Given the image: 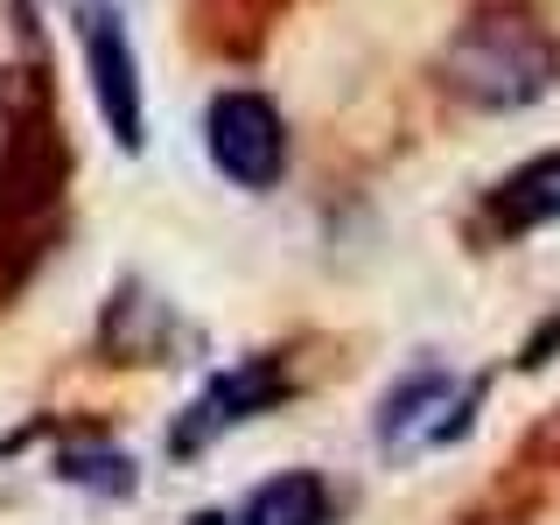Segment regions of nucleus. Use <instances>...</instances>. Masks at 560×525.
Segmentation results:
<instances>
[{
    "mask_svg": "<svg viewBox=\"0 0 560 525\" xmlns=\"http://www.w3.org/2000/svg\"><path fill=\"white\" fill-rule=\"evenodd\" d=\"M434 78H442L448 98L477 105V113H525L560 84V43L533 8L490 0L442 43Z\"/></svg>",
    "mask_w": 560,
    "mask_h": 525,
    "instance_id": "obj_1",
    "label": "nucleus"
},
{
    "mask_svg": "<svg viewBox=\"0 0 560 525\" xmlns=\"http://www.w3.org/2000/svg\"><path fill=\"white\" fill-rule=\"evenodd\" d=\"M477 399H483V378H463V372H448V364L420 358L378 393L372 442L393 455V463H420V455L463 442L469 420H477Z\"/></svg>",
    "mask_w": 560,
    "mask_h": 525,
    "instance_id": "obj_2",
    "label": "nucleus"
},
{
    "mask_svg": "<svg viewBox=\"0 0 560 525\" xmlns=\"http://www.w3.org/2000/svg\"><path fill=\"white\" fill-rule=\"evenodd\" d=\"M203 148L210 168L238 189H273L288 168V127H280L273 98L259 92H218L203 113Z\"/></svg>",
    "mask_w": 560,
    "mask_h": 525,
    "instance_id": "obj_3",
    "label": "nucleus"
},
{
    "mask_svg": "<svg viewBox=\"0 0 560 525\" xmlns=\"http://www.w3.org/2000/svg\"><path fill=\"white\" fill-rule=\"evenodd\" d=\"M78 43L84 63H92V98L105 113V127L127 154L148 148V98H140V63H133V35L113 8L98 0H78Z\"/></svg>",
    "mask_w": 560,
    "mask_h": 525,
    "instance_id": "obj_4",
    "label": "nucleus"
},
{
    "mask_svg": "<svg viewBox=\"0 0 560 525\" xmlns=\"http://www.w3.org/2000/svg\"><path fill=\"white\" fill-rule=\"evenodd\" d=\"M280 399H288V364L280 358H238L232 372H218L189 399V413L175 420V434H168V455H203L218 434L245 428L253 413L280 407Z\"/></svg>",
    "mask_w": 560,
    "mask_h": 525,
    "instance_id": "obj_5",
    "label": "nucleus"
},
{
    "mask_svg": "<svg viewBox=\"0 0 560 525\" xmlns=\"http://www.w3.org/2000/svg\"><path fill=\"white\" fill-rule=\"evenodd\" d=\"M98 343L127 364H175V350H197V329H189L183 315H175V302H162L154 288L119 280V288L105 294Z\"/></svg>",
    "mask_w": 560,
    "mask_h": 525,
    "instance_id": "obj_6",
    "label": "nucleus"
},
{
    "mask_svg": "<svg viewBox=\"0 0 560 525\" xmlns=\"http://www.w3.org/2000/svg\"><path fill=\"white\" fill-rule=\"evenodd\" d=\"M49 98V35L28 0H0V113H43Z\"/></svg>",
    "mask_w": 560,
    "mask_h": 525,
    "instance_id": "obj_7",
    "label": "nucleus"
},
{
    "mask_svg": "<svg viewBox=\"0 0 560 525\" xmlns=\"http://www.w3.org/2000/svg\"><path fill=\"white\" fill-rule=\"evenodd\" d=\"M490 218L504 232H539V224H560V148L533 154L525 168H512L490 197Z\"/></svg>",
    "mask_w": 560,
    "mask_h": 525,
    "instance_id": "obj_8",
    "label": "nucleus"
},
{
    "mask_svg": "<svg viewBox=\"0 0 560 525\" xmlns=\"http://www.w3.org/2000/svg\"><path fill=\"white\" fill-rule=\"evenodd\" d=\"M238 525H329V483L315 469H280L245 498Z\"/></svg>",
    "mask_w": 560,
    "mask_h": 525,
    "instance_id": "obj_9",
    "label": "nucleus"
},
{
    "mask_svg": "<svg viewBox=\"0 0 560 525\" xmlns=\"http://www.w3.org/2000/svg\"><path fill=\"white\" fill-rule=\"evenodd\" d=\"M57 477L63 483H78V490H98V498H133V455L127 448H105V442H92V448H63L57 455Z\"/></svg>",
    "mask_w": 560,
    "mask_h": 525,
    "instance_id": "obj_10",
    "label": "nucleus"
},
{
    "mask_svg": "<svg viewBox=\"0 0 560 525\" xmlns=\"http://www.w3.org/2000/svg\"><path fill=\"white\" fill-rule=\"evenodd\" d=\"M553 350H560V315H547V323L525 337V350H518V372H539V364H553Z\"/></svg>",
    "mask_w": 560,
    "mask_h": 525,
    "instance_id": "obj_11",
    "label": "nucleus"
},
{
    "mask_svg": "<svg viewBox=\"0 0 560 525\" xmlns=\"http://www.w3.org/2000/svg\"><path fill=\"white\" fill-rule=\"evenodd\" d=\"M547 448H553V455H560V420H553V428H547Z\"/></svg>",
    "mask_w": 560,
    "mask_h": 525,
    "instance_id": "obj_12",
    "label": "nucleus"
},
{
    "mask_svg": "<svg viewBox=\"0 0 560 525\" xmlns=\"http://www.w3.org/2000/svg\"><path fill=\"white\" fill-rule=\"evenodd\" d=\"M189 525H224V518H218V512H197V518H189Z\"/></svg>",
    "mask_w": 560,
    "mask_h": 525,
    "instance_id": "obj_13",
    "label": "nucleus"
}]
</instances>
